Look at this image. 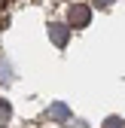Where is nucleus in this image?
Instances as JSON below:
<instances>
[{"mask_svg":"<svg viewBox=\"0 0 125 128\" xmlns=\"http://www.w3.org/2000/svg\"><path fill=\"white\" fill-rule=\"evenodd\" d=\"M104 128H122V122H119V119H107V125H104Z\"/></svg>","mask_w":125,"mask_h":128,"instance_id":"4","label":"nucleus"},{"mask_svg":"<svg viewBox=\"0 0 125 128\" xmlns=\"http://www.w3.org/2000/svg\"><path fill=\"white\" fill-rule=\"evenodd\" d=\"M88 22H92V9L82 3H73L70 6V28H86Z\"/></svg>","mask_w":125,"mask_h":128,"instance_id":"1","label":"nucleus"},{"mask_svg":"<svg viewBox=\"0 0 125 128\" xmlns=\"http://www.w3.org/2000/svg\"><path fill=\"white\" fill-rule=\"evenodd\" d=\"M67 28L70 24H49V37L55 40V46H64L67 43Z\"/></svg>","mask_w":125,"mask_h":128,"instance_id":"2","label":"nucleus"},{"mask_svg":"<svg viewBox=\"0 0 125 128\" xmlns=\"http://www.w3.org/2000/svg\"><path fill=\"white\" fill-rule=\"evenodd\" d=\"M113 3V0H98V6H110Z\"/></svg>","mask_w":125,"mask_h":128,"instance_id":"5","label":"nucleus"},{"mask_svg":"<svg viewBox=\"0 0 125 128\" xmlns=\"http://www.w3.org/2000/svg\"><path fill=\"white\" fill-rule=\"evenodd\" d=\"M6 119H9V104L0 101V122H6Z\"/></svg>","mask_w":125,"mask_h":128,"instance_id":"3","label":"nucleus"}]
</instances>
